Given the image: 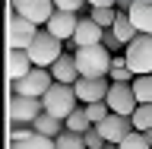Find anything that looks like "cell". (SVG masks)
I'll list each match as a JSON object with an SVG mask.
<instances>
[{"label":"cell","mask_w":152,"mask_h":149,"mask_svg":"<svg viewBox=\"0 0 152 149\" xmlns=\"http://www.w3.org/2000/svg\"><path fill=\"white\" fill-rule=\"evenodd\" d=\"M114 54L104 45H92V48H76V67H79V76L86 79H104L111 73Z\"/></svg>","instance_id":"1"},{"label":"cell","mask_w":152,"mask_h":149,"mask_svg":"<svg viewBox=\"0 0 152 149\" xmlns=\"http://www.w3.org/2000/svg\"><path fill=\"white\" fill-rule=\"evenodd\" d=\"M28 57H32V64H35V67L51 70V67L64 57V41L54 38L48 29H41V32L35 35V41H32V48H28Z\"/></svg>","instance_id":"2"},{"label":"cell","mask_w":152,"mask_h":149,"mask_svg":"<svg viewBox=\"0 0 152 149\" xmlns=\"http://www.w3.org/2000/svg\"><path fill=\"white\" fill-rule=\"evenodd\" d=\"M41 102H45V114H51V117H57V121H66V117L76 111V102H79V98H76V89H73V86L54 83Z\"/></svg>","instance_id":"3"},{"label":"cell","mask_w":152,"mask_h":149,"mask_svg":"<svg viewBox=\"0 0 152 149\" xmlns=\"http://www.w3.org/2000/svg\"><path fill=\"white\" fill-rule=\"evenodd\" d=\"M127 64L136 76H152V35H136L127 45Z\"/></svg>","instance_id":"4"},{"label":"cell","mask_w":152,"mask_h":149,"mask_svg":"<svg viewBox=\"0 0 152 149\" xmlns=\"http://www.w3.org/2000/svg\"><path fill=\"white\" fill-rule=\"evenodd\" d=\"M104 102H108L111 114H121V117H133V111L140 108V102H136L130 83H111V92H108Z\"/></svg>","instance_id":"5"},{"label":"cell","mask_w":152,"mask_h":149,"mask_svg":"<svg viewBox=\"0 0 152 149\" xmlns=\"http://www.w3.org/2000/svg\"><path fill=\"white\" fill-rule=\"evenodd\" d=\"M13 10H16V16L28 19L35 26H48L51 16L57 13L54 0H13Z\"/></svg>","instance_id":"6"},{"label":"cell","mask_w":152,"mask_h":149,"mask_svg":"<svg viewBox=\"0 0 152 149\" xmlns=\"http://www.w3.org/2000/svg\"><path fill=\"white\" fill-rule=\"evenodd\" d=\"M45 114V102L41 98H28V95H13L10 102V121L16 124H35Z\"/></svg>","instance_id":"7"},{"label":"cell","mask_w":152,"mask_h":149,"mask_svg":"<svg viewBox=\"0 0 152 149\" xmlns=\"http://www.w3.org/2000/svg\"><path fill=\"white\" fill-rule=\"evenodd\" d=\"M51 86H54V76H51V70H45V67H35V70L26 76V79H19V83H16V95L45 98Z\"/></svg>","instance_id":"8"},{"label":"cell","mask_w":152,"mask_h":149,"mask_svg":"<svg viewBox=\"0 0 152 149\" xmlns=\"http://www.w3.org/2000/svg\"><path fill=\"white\" fill-rule=\"evenodd\" d=\"M38 32H41V26H35L22 16H13L10 19V51H28Z\"/></svg>","instance_id":"9"},{"label":"cell","mask_w":152,"mask_h":149,"mask_svg":"<svg viewBox=\"0 0 152 149\" xmlns=\"http://www.w3.org/2000/svg\"><path fill=\"white\" fill-rule=\"evenodd\" d=\"M98 133L104 137V143L121 146V143L133 133V121H130V117H121V114H108V117L98 124Z\"/></svg>","instance_id":"10"},{"label":"cell","mask_w":152,"mask_h":149,"mask_svg":"<svg viewBox=\"0 0 152 149\" xmlns=\"http://www.w3.org/2000/svg\"><path fill=\"white\" fill-rule=\"evenodd\" d=\"M73 89H76V98L83 105H95V102H104V98H108L111 83H108V79H86V76H79V83H76Z\"/></svg>","instance_id":"11"},{"label":"cell","mask_w":152,"mask_h":149,"mask_svg":"<svg viewBox=\"0 0 152 149\" xmlns=\"http://www.w3.org/2000/svg\"><path fill=\"white\" fill-rule=\"evenodd\" d=\"M76 26H79V19H76V13H64V10H57L54 16H51V22H48V32L54 38H60V41H73L76 35Z\"/></svg>","instance_id":"12"},{"label":"cell","mask_w":152,"mask_h":149,"mask_svg":"<svg viewBox=\"0 0 152 149\" xmlns=\"http://www.w3.org/2000/svg\"><path fill=\"white\" fill-rule=\"evenodd\" d=\"M102 38H104V29L89 16V19H79L76 35H73L70 45H73V48H92V45H102Z\"/></svg>","instance_id":"13"},{"label":"cell","mask_w":152,"mask_h":149,"mask_svg":"<svg viewBox=\"0 0 152 149\" xmlns=\"http://www.w3.org/2000/svg\"><path fill=\"white\" fill-rule=\"evenodd\" d=\"M32 70H35V64H32L28 51H10V57H7V76L13 79V86H16L19 79H26Z\"/></svg>","instance_id":"14"},{"label":"cell","mask_w":152,"mask_h":149,"mask_svg":"<svg viewBox=\"0 0 152 149\" xmlns=\"http://www.w3.org/2000/svg\"><path fill=\"white\" fill-rule=\"evenodd\" d=\"M51 76H54V83L76 86V83H79V67H76V54H64L54 67H51Z\"/></svg>","instance_id":"15"},{"label":"cell","mask_w":152,"mask_h":149,"mask_svg":"<svg viewBox=\"0 0 152 149\" xmlns=\"http://www.w3.org/2000/svg\"><path fill=\"white\" fill-rule=\"evenodd\" d=\"M130 19L140 35H152V3H142V0H133L130 3Z\"/></svg>","instance_id":"16"},{"label":"cell","mask_w":152,"mask_h":149,"mask_svg":"<svg viewBox=\"0 0 152 149\" xmlns=\"http://www.w3.org/2000/svg\"><path fill=\"white\" fill-rule=\"evenodd\" d=\"M32 130L41 133V137H48V140H57L66 127H64V121H57V117H51V114H41V117L32 124Z\"/></svg>","instance_id":"17"},{"label":"cell","mask_w":152,"mask_h":149,"mask_svg":"<svg viewBox=\"0 0 152 149\" xmlns=\"http://www.w3.org/2000/svg\"><path fill=\"white\" fill-rule=\"evenodd\" d=\"M114 38H117V41H121L124 48L130 45L133 38L140 35V32H136V26H133V19H130V13H121V16H117V22H114Z\"/></svg>","instance_id":"18"},{"label":"cell","mask_w":152,"mask_h":149,"mask_svg":"<svg viewBox=\"0 0 152 149\" xmlns=\"http://www.w3.org/2000/svg\"><path fill=\"white\" fill-rule=\"evenodd\" d=\"M64 127L70 133H79V137H86V133L92 130V121H89V114H86V108H76L70 117L64 121Z\"/></svg>","instance_id":"19"},{"label":"cell","mask_w":152,"mask_h":149,"mask_svg":"<svg viewBox=\"0 0 152 149\" xmlns=\"http://www.w3.org/2000/svg\"><path fill=\"white\" fill-rule=\"evenodd\" d=\"M111 83H133V79H136V73H133L130 70V64H127V57H114V64H111Z\"/></svg>","instance_id":"20"},{"label":"cell","mask_w":152,"mask_h":149,"mask_svg":"<svg viewBox=\"0 0 152 149\" xmlns=\"http://www.w3.org/2000/svg\"><path fill=\"white\" fill-rule=\"evenodd\" d=\"M130 121H133V130L136 133H149L152 130V105H140Z\"/></svg>","instance_id":"21"},{"label":"cell","mask_w":152,"mask_h":149,"mask_svg":"<svg viewBox=\"0 0 152 149\" xmlns=\"http://www.w3.org/2000/svg\"><path fill=\"white\" fill-rule=\"evenodd\" d=\"M130 86H133V95H136L140 105H152V76H136Z\"/></svg>","instance_id":"22"},{"label":"cell","mask_w":152,"mask_h":149,"mask_svg":"<svg viewBox=\"0 0 152 149\" xmlns=\"http://www.w3.org/2000/svg\"><path fill=\"white\" fill-rule=\"evenodd\" d=\"M13 149H57V143H54V140H48V137H41V133H32L28 140L13 143Z\"/></svg>","instance_id":"23"},{"label":"cell","mask_w":152,"mask_h":149,"mask_svg":"<svg viewBox=\"0 0 152 149\" xmlns=\"http://www.w3.org/2000/svg\"><path fill=\"white\" fill-rule=\"evenodd\" d=\"M54 143H57V149H89V146H86V140L79 137V133H70V130H64Z\"/></svg>","instance_id":"24"},{"label":"cell","mask_w":152,"mask_h":149,"mask_svg":"<svg viewBox=\"0 0 152 149\" xmlns=\"http://www.w3.org/2000/svg\"><path fill=\"white\" fill-rule=\"evenodd\" d=\"M117 16H121V13H117L114 7H108V10H92V19H95V22H98V26L104 29V32H108V29H114Z\"/></svg>","instance_id":"25"},{"label":"cell","mask_w":152,"mask_h":149,"mask_svg":"<svg viewBox=\"0 0 152 149\" xmlns=\"http://www.w3.org/2000/svg\"><path fill=\"white\" fill-rule=\"evenodd\" d=\"M86 114H89V121H92V127H98V124L111 114V108H108V102H95V105H86Z\"/></svg>","instance_id":"26"},{"label":"cell","mask_w":152,"mask_h":149,"mask_svg":"<svg viewBox=\"0 0 152 149\" xmlns=\"http://www.w3.org/2000/svg\"><path fill=\"white\" fill-rule=\"evenodd\" d=\"M117 149H152V146H149V140H146V133H136V130H133Z\"/></svg>","instance_id":"27"},{"label":"cell","mask_w":152,"mask_h":149,"mask_svg":"<svg viewBox=\"0 0 152 149\" xmlns=\"http://www.w3.org/2000/svg\"><path fill=\"white\" fill-rule=\"evenodd\" d=\"M83 140H86V146H89V149H104V146H108V143H104V137L98 133V127H92Z\"/></svg>","instance_id":"28"},{"label":"cell","mask_w":152,"mask_h":149,"mask_svg":"<svg viewBox=\"0 0 152 149\" xmlns=\"http://www.w3.org/2000/svg\"><path fill=\"white\" fill-rule=\"evenodd\" d=\"M83 3H86V0H54V7H57V10H64V13H76Z\"/></svg>","instance_id":"29"},{"label":"cell","mask_w":152,"mask_h":149,"mask_svg":"<svg viewBox=\"0 0 152 149\" xmlns=\"http://www.w3.org/2000/svg\"><path fill=\"white\" fill-rule=\"evenodd\" d=\"M32 133H35L32 127H13V137H10V140H13V143H22V140H28Z\"/></svg>","instance_id":"30"},{"label":"cell","mask_w":152,"mask_h":149,"mask_svg":"<svg viewBox=\"0 0 152 149\" xmlns=\"http://www.w3.org/2000/svg\"><path fill=\"white\" fill-rule=\"evenodd\" d=\"M102 45L108 48V51H117V48H121V41H117V38H114V32L108 29V32H104V38H102Z\"/></svg>","instance_id":"31"},{"label":"cell","mask_w":152,"mask_h":149,"mask_svg":"<svg viewBox=\"0 0 152 149\" xmlns=\"http://www.w3.org/2000/svg\"><path fill=\"white\" fill-rule=\"evenodd\" d=\"M92 3V10H108V7H117V0H86Z\"/></svg>","instance_id":"32"},{"label":"cell","mask_w":152,"mask_h":149,"mask_svg":"<svg viewBox=\"0 0 152 149\" xmlns=\"http://www.w3.org/2000/svg\"><path fill=\"white\" fill-rule=\"evenodd\" d=\"M117 3H121V7H127V10H130V3H133V0H117Z\"/></svg>","instance_id":"33"}]
</instances>
